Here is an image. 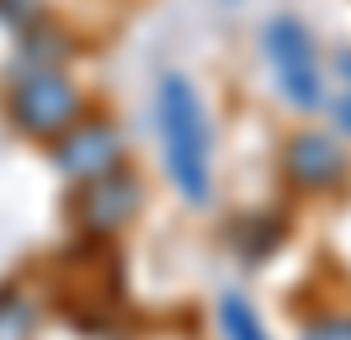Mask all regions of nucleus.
<instances>
[{
    "instance_id": "5",
    "label": "nucleus",
    "mask_w": 351,
    "mask_h": 340,
    "mask_svg": "<svg viewBox=\"0 0 351 340\" xmlns=\"http://www.w3.org/2000/svg\"><path fill=\"white\" fill-rule=\"evenodd\" d=\"M144 202V186H138V175L128 165L107 170V175H96V181H80V191L69 197V218L80 223L86 239H112V234L133 223V212Z\"/></svg>"
},
{
    "instance_id": "1",
    "label": "nucleus",
    "mask_w": 351,
    "mask_h": 340,
    "mask_svg": "<svg viewBox=\"0 0 351 340\" xmlns=\"http://www.w3.org/2000/svg\"><path fill=\"white\" fill-rule=\"evenodd\" d=\"M154 117H160V154H165V175L186 202H208L213 186V127L202 112L197 90L186 75H165L160 96H154Z\"/></svg>"
},
{
    "instance_id": "12",
    "label": "nucleus",
    "mask_w": 351,
    "mask_h": 340,
    "mask_svg": "<svg viewBox=\"0 0 351 340\" xmlns=\"http://www.w3.org/2000/svg\"><path fill=\"white\" fill-rule=\"evenodd\" d=\"M335 75H341V90L330 96V117H335L341 133H351V48L335 53Z\"/></svg>"
},
{
    "instance_id": "6",
    "label": "nucleus",
    "mask_w": 351,
    "mask_h": 340,
    "mask_svg": "<svg viewBox=\"0 0 351 340\" xmlns=\"http://www.w3.org/2000/svg\"><path fill=\"white\" fill-rule=\"evenodd\" d=\"M282 175H287V186H298L304 197H325V191L346 186L351 160H346V149L335 144L330 133L298 127V133L282 144Z\"/></svg>"
},
{
    "instance_id": "10",
    "label": "nucleus",
    "mask_w": 351,
    "mask_h": 340,
    "mask_svg": "<svg viewBox=\"0 0 351 340\" xmlns=\"http://www.w3.org/2000/svg\"><path fill=\"white\" fill-rule=\"evenodd\" d=\"M219 330H223V340H266L261 314H256L240 293H223L219 298Z\"/></svg>"
},
{
    "instance_id": "13",
    "label": "nucleus",
    "mask_w": 351,
    "mask_h": 340,
    "mask_svg": "<svg viewBox=\"0 0 351 340\" xmlns=\"http://www.w3.org/2000/svg\"><path fill=\"white\" fill-rule=\"evenodd\" d=\"M38 16H43V0H0V21L11 32H32Z\"/></svg>"
},
{
    "instance_id": "7",
    "label": "nucleus",
    "mask_w": 351,
    "mask_h": 340,
    "mask_svg": "<svg viewBox=\"0 0 351 340\" xmlns=\"http://www.w3.org/2000/svg\"><path fill=\"white\" fill-rule=\"evenodd\" d=\"M53 165L69 181H96V175L123 165V138L107 117H80L64 138H53Z\"/></svg>"
},
{
    "instance_id": "11",
    "label": "nucleus",
    "mask_w": 351,
    "mask_h": 340,
    "mask_svg": "<svg viewBox=\"0 0 351 340\" xmlns=\"http://www.w3.org/2000/svg\"><path fill=\"white\" fill-rule=\"evenodd\" d=\"M32 303H27L22 293H0V340H27V330H32Z\"/></svg>"
},
{
    "instance_id": "8",
    "label": "nucleus",
    "mask_w": 351,
    "mask_h": 340,
    "mask_svg": "<svg viewBox=\"0 0 351 340\" xmlns=\"http://www.w3.org/2000/svg\"><path fill=\"white\" fill-rule=\"evenodd\" d=\"M282 234H287V223H282V212H245L240 223L229 229V239H234V250L256 266V260H266V255L282 245Z\"/></svg>"
},
{
    "instance_id": "4",
    "label": "nucleus",
    "mask_w": 351,
    "mask_h": 340,
    "mask_svg": "<svg viewBox=\"0 0 351 340\" xmlns=\"http://www.w3.org/2000/svg\"><path fill=\"white\" fill-rule=\"evenodd\" d=\"M266 59L277 69V85H282V101L298 106V112H319L325 106V80H319V64H314V38H308L304 21L277 16L266 21Z\"/></svg>"
},
{
    "instance_id": "14",
    "label": "nucleus",
    "mask_w": 351,
    "mask_h": 340,
    "mask_svg": "<svg viewBox=\"0 0 351 340\" xmlns=\"http://www.w3.org/2000/svg\"><path fill=\"white\" fill-rule=\"evenodd\" d=\"M304 340H351V314H314V319H304Z\"/></svg>"
},
{
    "instance_id": "9",
    "label": "nucleus",
    "mask_w": 351,
    "mask_h": 340,
    "mask_svg": "<svg viewBox=\"0 0 351 340\" xmlns=\"http://www.w3.org/2000/svg\"><path fill=\"white\" fill-rule=\"evenodd\" d=\"M69 59V38L59 32V27H32V32H22V42H16V69H64Z\"/></svg>"
},
{
    "instance_id": "2",
    "label": "nucleus",
    "mask_w": 351,
    "mask_h": 340,
    "mask_svg": "<svg viewBox=\"0 0 351 340\" xmlns=\"http://www.w3.org/2000/svg\"><path fill=\"white\" fill-rule=\"evenodd\" d=\"M53 303L75 330H112L123 314V260L107 239L69 245L53 260Z\"/></svg>"
},
{
    "instance_id": "3",
    "label": "nucleus",
    "mask_w": 351,
    "mask_h": 340,
    "mask_svg": "<svg viewBox=\"0 0 351 340\" xmlns=\"http://www.w3.org/2000/svg\"><path fill=\"white\" fill-rule=\"evenodd\" d=\"M5 117L22 127L27 138H64L80 123V90L69 85L64 69H22L5 90Z\"/></svg>"
}]
</instances>
